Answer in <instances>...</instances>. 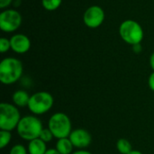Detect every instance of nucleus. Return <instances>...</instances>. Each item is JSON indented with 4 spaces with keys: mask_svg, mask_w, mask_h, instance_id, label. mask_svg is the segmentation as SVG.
Masks as SVG:
<instances>
[{
    "mask_svg": "<svg viewBox=\"0 0 154 154\" xmlns=\"http://www.w3.org/2000/svg\"><path fill=\"white\" fill-rule=\"evenodd\" d=\"M23 72V63L16 58L7 57L0 62V81L4 85L14 84L21 79Z\"/></svg>",
    "mask_w": 154,
    "mask_h": 154,
    "instance_id": "1",
    "label": "nucleus"
},
{
    "mask_svg": "<svg viewBox=\"0 0 154 154\" xmlns=\"http://www.w3.org/2000/svg\"><path fill=\"white\" fill-rule=\"evenodd\" d=\"M42 129V123L36 116H25L21 118L15 130L20 138L30 142L39 138Z\"/></svg>",
    "mask_w": 154,
    "mask_h": 154,
    "instance_id": "2",
    "label": "nucleus"
},
{
    "mask_svg": "<svg viewBox=\"0 0 154 154\" xmlns=\"http://www.w3.org/2000/svg\"><path fill=\"white\" fill-rule=\"evenodd\" d=\"M22 116L16 106L3 102L0 104V130L12 132L16 129Z\"/></svg>",
    "mask_w": 154,
    "mask_h": 154,
    "instance_id": "3",
    "label": "nucleus"
},
{
    "mask_svg": "<svg viewBox=\"0 0 154 154\" xmlns=\"http://www.w3.org/2000/svg\"><path fill=\"white\" fill-rule=\"evenodd\" d=\"M48 128L52 133L54 138L60 139L69 137L72 132L70 118L62 112L53 114L48 121Z\"/></svg>",
    "mask_w": 154,
    "mask_h": 154,
    "instance_id": "4",
    "label": "nucleus"
},
{
    "mask_svg": "<svg viewBox=\"0 0 154 154\" xmlns=\"http://www.w3.org/2000/svg\"><path fill=\"white\" fill-rule=\"evenodd\" d=\"M54 105L52 95L47 91H39L30 97L28 109L34 116H42L48 113Z\"/></svg>",
    "mask_w": 154,
    "mask_h": 154,
    "instance_id": "5",
    "label": "nucleus"
},
{
    "mask_svg": "<svg viewBox=\"0 0 154 154\" xmlns=\"http://www.w3.org/2000/svg\"><path fill=\"white\" fill-rule=\"evenodd\" d=\"M119 35L124 42L130 45L141 43L143 39V29L134 20H125L119 26Z\"/></svg>",
    "mask_w": 154,
    "mask_h": 154,
    "instance_id": "6",
    "label": "nucleus"
},
{
    "mask_svg": "<svg viewBox=\"0 0 154 154\" xmlns=\"http://www.w3.org/2000/svg\"><path fill=\"white\" fill-rule=\"evenodd\" d=\"M22 15L14 9H5L0 14V29L5 32H15L22 24Z\"/></svg>",
    "mask_w": 154,
    "mask_h": 154,
    "instance_id": "7",
    "label": "nucleus"
},
{
    "mask_svg": "<svg viewBox=\"0 0 154 154\" xmlns=\"http://www.w3.org/2000/svg\"><path fill=\"white\" fill-rule=\"evenodd\" d=\"M105 20V12L99 5L89 6L83 14V22L88 28L99 27Z\"/></svg>",
    "mask_w": 154,
    "mask_h": 154,
    "instance_id": "8",
    "label": "nucleus"
},
{
    "mask_svg": "<svg viewBox=\"0 0 154 154\" xmlns=\"http://www.w3.org/2000/svg\"><path fill=\"white\" fill-rule=\"evenodd\" d=\"M69 138L72 143L74 148H77L78 150L86 149L90 145L92 142V136L90 133L86 129H82V128L72 130Z\"/></svg>",
    "mask_w": 154,
    "mask_h": 154,
    "instance_id": "9",
    "label": "nucleus"
},
{
    "mask_svg": "<svg viewBox=\"0 0 154 154\" xmlns=\"http://www.w3.org/2000/svg\"><path fill=\"white\" fill-rule=\"evenodd\" d=\"M11 50L18 54L26 53L31 48V41L28 36L17 33L10 38Z\"/></svg>",
    "mask_w": 154,
    "mask_h": 154,
    "instance_id": "10",
    "label": "nucleus"
},
{
    "mask_svg": "<svg viewBox=\"0 0 154 154\" xmlns=\"http://www.w3.org/2000/svg\"><path fill=\"white\" fill-rule=\"evenodd\" d=\"M27 150L29 154H45L48 151L47 143L40 138H36L28 143Z\"/></svg>",
    "mask_w": 154,
    "mask_h": 154,
    "instance_id": "11",
    "label": "nucleus"
},
{
    "mask_svg": "<svg viewBox=\"0 0 154 154\" xmlns=\"http://www.w3.org/2000/svg\"><path fill=\"white\" fill-rule=\"evenodd\" d=\"M30 95L25 90L20 89L15 91L12 95V102L17 107H25L28 106V103L30 100Z\"/></svg>",
    "mask_w": 154,
    "mask_h": 154,
    "instance_id": "12",
    "label": "nucleus"
},
{
    "mask_svg": "<svg viewBox=\"0 0 154 154\" xmlns=\"http://www.w3.org/2000/svg\"><path fill=\"white\" fill-rule=\"evenodd\" d=\"M55 149L60 154H72L74 146L69 137L57 140Z\"/></svg>",
    "mask_w": 154,
    "mask_h": 154,
    "instance_id": "13",
    "label": "nucleus"
},
{
    "mask_svg": "<svg viewBox=\"0 0 154 154\" xmlns=\"http://www.w3.org/2000/svg\"><path fill=\"white\" fill-rule=\"evenodd\" d=\"M116 150L120 154H128L133 151V147L127 139L121 138L116 142Z\"/></svg>",
    "mask_w": 154,
    "mask_h": 154,
    "instance_id": "14",
    "label": "nucleus"
},
{
    "mask_svg": "<svg viewBox=\"0 0 154 154\" xmlns=\"http://www.w3.org/2000/svg\"><path fill=\"white\" fill-rule=\"evenodd\" d=\"M62 3V0H42V5L47 11L57 10Z\"/></svg>",
    "mask_w": 154,
    "mask_h": 154,
    "instance_id": "15",
    "label": "nucleus"
},
{
    "mask_svg": "<svg viewBox=\"0 0 154 154\" xmlns=\"http://www.w3.org/2000/svg\"><path fill=\"white\" fill-rule=\"evenodd\" d=\"M12 140V134L9 131L0 130V148L5 149Z\"/></svg>",
    "mask_w": 154,
    "mask_h": 154,
    "instance_id": "16",
    "label": "nucleus"
},
{
    "mask_svg": "<svg viewBox=\"0 0 154 154\" xmlns=\"http://www.w3.org/2000/svg\"><path fill=\"white\" fill-rule=\"evenodd\" d=\"M39 138L47 143H50L51 141H52V139L54 138V136H53L52 133L51 132V130L47 127V128H43L42 129V131L40 134Z\"/></svg>",
    "mask_w": 154,
    "mask_h": 154,
    "instance_id": "17",
    "label": "nucleus"
},
{
    "mask_svg": "<svg viewBox=\"0 0 154 154\" xmlns=\"http://www.w3.org/2000/svg\"><path fill=\"white\" fill-rule=\"evenodd\" d=\"M9 154H29L28 153V150L25 146H23V144L17 143L14 144V146H12V148L10 149Z\"/></svg>",
    "mask_w": 154,
    "mask_h": 154,
    "instance_id": "18",
    "label": "nucleus"
},
{
    "mask_svg": "<svg viewBox=\"0 0 154 154\" xmlns=\"http://www.w3.org/2000/svg\"><path fill=\"white\" fill-rule=\"evenodd\" d=\"M11 49V42L10 39L7 38H1L0 39V52L5 53Z\"/></svg>",
    "mask_w": 154,
    "mask_h": 154,
    "instance_id": "19",
    "label": "nucleus"
},
{
    "mask_svg": "<svg viewBox=\"0 0 154 154\" xmlns=\"http://www.w3.org/2000/svg\"><path fill=\"white\" fill-rule=\"evenodd\" d=\"M148 86H149L150 89L154 92V71L149 76V79H148Z\"/></svg>",
    "mask_w": 154,
    "mask_h": 154,
    "instance_id": "20",
    "label": "nucleus"
},
{
    "mask_svg": "<svg viewBox=\"0 0 154 154\" xmlns=\"http://www.w3.org/2000/svg\"><path fill=\"white\" fill-rule=\"evenodd\" d=\"M12 2L13 0H0V8L1 9L7 8L12 4Z\"/></svg>",
    "mask_w": 154,
    "mask_h": 154,
    "instance_id": "21",
    "label": "nucleus"
},
{
    "mask_svg": "<svg viewBox=\"0 0 154 154\" xmlns=\"http://www.w3.org/2000/svg\"><path fill=\"white\" fill-rule=\"evenodd\" d=\"M133 49H134V51L136 52V53H140L142 51V46H141V43L139 44H135V45H133Z\"/></svg>",
    "mask_w": 154,
    "mask_h": 154,
    "instance_id": "22",
    "label": "nucleus"
},
{
    "mask_svg": "<svg viewBox=\"0 0 154 154\" xmlns=\"http://www.w3.org/2000/svg\"><path fill=\"white\" fill-rule=\"evenodd\" d=\"M72 154H93L92 152H88V151H87V150H85V149H82V150H78V151H76V152H73Z\"/></svg>",
    "mask_w": 154,
    "mask_h": 154,
    "instance_id": "23",
    "label": "nucleus"
},
{
    "mask_svg": "<svg viewBox=\"0 0 154 154\" xmlns=\"http://www.w3.org/2000/svg\"><path fill=\"white\" fill-rule=\"evenodd\" d=\"M150 66H151L152 69L154 71V52L150 57Z\"/></svg>",
    "mask_w": 154,
    "mask_h": 154,
    "instance_id": "24",
    "label": "nucleus"
},
{
    "mask_svg": "<svg viewBox=\"0 0 154 154\" xmlns=\"http://www.w3.org/2000/svg\"><path fill=\"white\" fill-rule=\"evenodd\" d=\"M45 154H60L55 148L54 149H49Z\"/></svg>",
    "mask_w": 154,
    "mask_h": 154,
    "instance_id": "25",
    "label": "nucleus"
},
{
    "mask_svg": "<svg viewBox=\"0 0 154 154\" xmlns=\"http://www.w3.org/2000/svg\"><path fill=\"white\" fill-rule=\"evenodd\" d=\"M128 154H143L142 152H140V151H137V150H133L130 153Z\"/></svg>",
    "mask_w": 154,
    "mask_h": 154,
    "instance_id": "26",
    "label": "nucleus"
}]
</instances>
